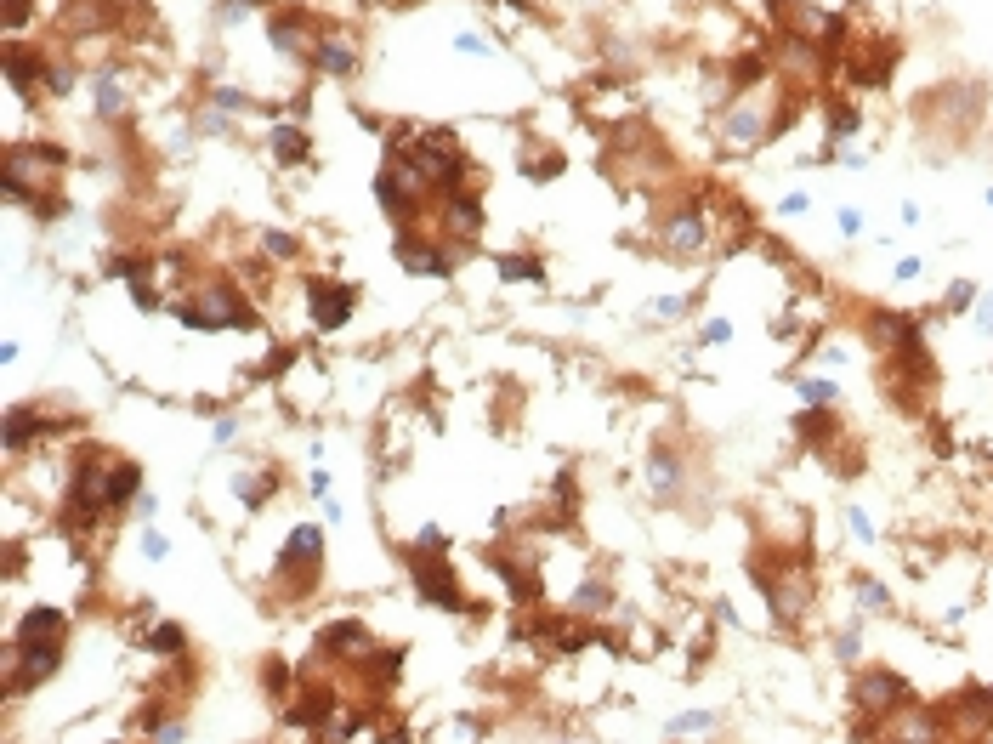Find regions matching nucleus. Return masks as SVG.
<instances>
[{
  "mask_svg": "<svg viewBox=\"0 0 993 744\" xmlns=\"http://www.w3.org/2000/svg\"><path fill=\"white\" fill-rule=\"evenodd\" d=\"M63 614L57 608H35L29 620L18 625V637H12V654H6V693H23L46 682L57 671V659H63Z\"/></svg>",
  "mask_w": 993,
  "mask_h": 744,
  "instance_id": "1",
  "label": "nucleus"
},
{
  "mask_svg": "<svg viewBox=\"0 0 993 744\" xmlns=\"http://www.w3.org/2000/svg\"><path fill=\"white\" fill-rule=\"evenodd\" d=\"M176 319L188 324V330H256V307L244 302L233 284H205L193 302L176 307Z\"/></svg>",
  "mask_w": 993,
  "mask_h": 744,
  "instance_id": "2",
  "label": "nucleus"
},
{
  "mask_svg": "<svg viewBox=\"0 0 993 744\" xmlns=\"http://www.w3.org/2000/svg\"><path fill=\"white\" fill-rule=\"evenodd\" d=\"M318 563H324V529L301 523V529L290 534V546L273 557V580H279L290 597H301V591L318 580Z\"/></svg>",
  "mask_w": 993,
  "mask_h": 744,
  "instance_id": "3",
  "label": "nucleus"
},
{
  "mask_svg": "<svg viewBox=\"0 0 993 744\" xmlns=\"http://www.w3.org/2000/svg\"><path fill=\"white\" fill-rule=\"evenodd\" d=\"M443 551H449V546H415V551H409V580L420 585V597H426L432 608H466L460 580L449 574Z\"/></svg>",
  "mask_w": 993,
  "mask_h": 744,
  "instance_id": "4",
  "label": "nucleus"
},
{
  "mask_svg": "<svg viewBox=\"0 0 993 744\" xmlns=\"http://www.w3.org/2000/svg\"><path fill=\"white\" fill-rule=\"evenodd\" d=\"M307 302H313V319L318 330H341V324L352 319V284H335V279H313L307 284Z\"/></svg>",
  "mask_w": 993,
  "mask_h": 744,
  "instance_id": "5",
  "label": "nucleus"
},
{
  "mask_svg": "<svg viewBox=\"0 0 993 744\" xmlns=\"http://www.w3.org/2000/svg\"><path fill=\"white\" fill-rule=\"evenodd\" d=\"M767 603L778 620H801V608L812 603V574L806 568H789V574H772L767 580Z\"/></svg>",
  "mask_w": 993,
  "mask_h": 744,
  "instance_id": "6",
  "label": "nucleus"
},
{
  "mask_svg": "<svg viewBox=\"0 0 993 744\" xmlns=\"http://www.w3.org/2000/svg\"><path fill=\"white\" fill-rule=\"evenodd\" d=\"M903 699H908L903 676H891V671H869L857 682V710H863V716H891Z\"/></svg>",
  "mask_w": 993,
  "mask_h": 744,
  "instance_id": "7",
  "label": "nucleus"
},
{
  "mask_svg": "<svg viewBox=\"0 0 993 744\" xmlns=\"http://www.w3.org/2000/svg\"><path fill=\"white\" fill-rule=\"evenodd\" d=\"M767 131L772 125H767V108L761 103H738V108L721 114V142H727V148H755Z\"/></svg>",
  "mask_w": 993,
  "mask_h": 744,
  "instance_id": "8",
  "label": "nucleus"
},
{
  "mask_svg": "<svg viewBox=\"0 0 993 744\" xmlns=\"http://www.w3.org/2000/svg\"><path fill=\"white\" fill-rule=\"evenodd\" d=\"M891 63H897V46H891V40H874V46H857V52L846 57V74H852L857 86H886Z\"/></svg>",
  "mask_w": 993,
  "mask_h": 744,
  "instance_id": "9",
  "label": "nucleus"
},
{
  "mask_svg": "<svg viewBox=\"0 0 993 744\" xmlns=\"http://www.w3.org/2000/svg\"><path fill=\"white\" fill-rule=\"evenodd\" d=\"M942 722H954L959 733H982V727H993V688H971L965 699L942 705Z\"/></svg>",
  "mask_w": 993,
  "mask_h": 744,
  "instance_id": "10",
  "label": "nucleus"
},
{
  "mask_svg": "<svg viewBox=\"0 0 993 744\" xmlns=\"http://www.w3.org/2000/svg\"><path fill=\"white\" fill-rule=\"evenodd\" d=\"M318 654H335V659H369L375 654V642H369V631L358 620H341L330 625L324 637H318Z\"/></svg>",
  "mask_w": 993,
  "mask_h": 744,
  "instance_id": "11",
  "label": "nucleus"
},
{
  "mask_svg": "<svg viewBox=\"0 0 993 744\" xmlns=\"http://www.w3.org/2000/svg\"><path fill=\"white\" fill-rule=\"evenodd\" d=\"M375 199H381V211L392 216L398 228H409V222H415V211H420V205H415V188H398V171H392V165H386L381 177H375Z\"/></svg>",
  "mask_w": 993,
  "mask_h": 744,
  "instance_id": "12",
  "label": "nucleus"
},
{
  "mask_svg": "<svg viewBox=\"0 0 993 744\" xmlns=\"http://www.w3.org/2000/svg\"><path fill=\"white\" fill-rule=\"evenodd\" d=\"M664 245L676 250V256H698V250L710 245V228H704V216L698 211H681L664 222Z\"/></svg>",
  "mask_w": 993,
  "mask_h": 744,
  "instance_id": "13",
  "label": "nucleus"
},
{
  "mask_svg": "<svg viewBox=\"0 0 993 744\" xmlns=\"http://www.w3.org/2000/svg\"><path fill=\"white\" fill-rule=\"evenodd\" d=\"M392 256H398L409 273H420V279H443V273H449V256H443V250H432V245H420V239H409V233L392 245Z\"/></svg>",
  "mask_w": 993,
  "mask_h": 744,
  "instance_id": "14",
  "label": "nucleus"
},
{
  "mask_svg": "<svg viewBox=\"0 0 993 744\" xmlns=\"http://www.w3.org/2000/svg\"><path fill=\"white\" fill-rule=\"evenodd\" d=\"M443 211H449L454 233H466V239L483 228V205H477V194H471V188H454V194H443Z\"/></svg>",
  "mask_w": 993,
  "mask_h": 744,
  "instance_id": "15",
  "label": "nucleus"
},
{
  "mask_svg": "<svg viewBox=\"0 0 993 744\" xmlns=\"http://www.w3.org/2000/svg\"><path fill=\"white\" fill-rule=\"evenodd\" d=\"M114 23V6L108 0H69V12H63V29L80 35V29H108Z\"/></svg>",
  "mask_w": 993,
  "mask_h": 744,
  "instance_id": "16",
  "label": "nucleus"
},
{
  "mask_svg": "<svg viewBox=\"0 0 993 744\" xmlns=\"http://www.w3.org/2000/svg\"><path fill=\"white\" fill-rule=\"evenodd\" d=\"M273 154H279V165H307L313 160V142H307V131L301 125H273Z\"/></svg>",
  "mask_w": 993,
  "mask_h": 744,
  "instance_id": "17",
  "label": "nucleus"
},
{
  "mask_svg": "<svg viewBox=\"0 0 993 744\" xmlns=\"http://www.w3.org/2000/svg\"><path fill=\"white\" fill-rule=\"evenodd\" d=\"M267 40H273L279 52H301V46H313V40H307L301 12H273V18H267Z\"/></svg>",
  "mask_w": 993,
  "mask_h": 744,
  "instance_id": "18",
  "label": "nucleus"
},
{
  "mask_svg": "<svg viewBox=\"0 0 993 744\" xmlns=\"http://www.w3.org/2000/svg\"><path fill=\"white\" fill-rule=\"evenodd\" d=\"M534 637H545L551 648H562V654H579V648L591 642V631H585V625H574V620H540V625H534Z\"/></svg>",
  "mask_w": 993,
  "mask_h": 744,
  "instance_id": "19",
  "label": "nucleus"
},
{
  "mask_svg": "<svg viewBox=\"0 0 993 744\" xmlns=\"http://www.w3.org/2000/svg\"><path fill=\"white\" fill-rule=\"evenodd\" d=\"M313 57H318V69H324V74H352V69H358V52H352L347 40H318Z\"/></svg>",
  "mask_w": 993,
  "mask_h": 744,
  "instance_id": "20",
  "label": "nucleus"
},
{
  "mask_svg": "<svg viewBox=\"0 0 993 744\" xmlns=\"http://www.w3.org/2000/svg\"><path fill=\"white\" fill-rule=\"evenodd\" d=\"M647 478H653V495H659V500H676V489H681V461L670 455V449H659Z\"/></svg>",
  "mask_w": 993,
  "mask_h": 744,
  "instance_id": "21",
  "label": "nucleus"
},
{
  "mask_svg": "<svg viewBox=\"0 0 993 744\" xmlns=\"http://www.w3.org/2000/svg\"><path fill=\"white\" fill-rule=\"evenodd\" d=\"M273 489H279V478H273V472H250V478H239V500H244V506H262Z\"/></svg>",
  "mask_w": 993,
  "mask_h": 744,
  "instance_id": "22",
  "label": "nucleus"
},
{
  "mask_svg": "<svg viewBox=\"0 0 993 744\" xmlns=\"http://www.w3.org/2000/svg\"><path fill=\"white\" fill-rule=\"evenodd\" d=\"M608 603H613V597H608V585H602V580H585V585L574 591V608H579V614H602Z\"/></svg>",
  "mask_w": 993,
  "mask_h": 744,
  "instance_id": "23",
  "label": "nucleus"
},
{
  "mask_svg": "<svg viewBox=\"0 0 993 744\" xmlns=\"http://www.w3.org/2000/svg\"><path fill=\"white\" fill-rule=\"evenodd\" d=\"M500 273H506V279H540L545 267L534 262V256H500Z\"/></svg>",
  "mask_w": 993,
  "mask_h": 744,
  "instance_id": "24",
  "label": "nucleus"
},
{
  "mask_svg": "<svg viewBox=\"0 0 993 744\" xmlns=\"http://www.w3.org/2000/svg\"><path fill=\"white\" fill-rule=\"evenodd\" d=\"M710 727H715V716L693 710V716H676V722H670V733H676V739H693V733H710Z\"/></svg>",
  "mask_w": 993,
  "mask_h": 744,
  "instance_id": "25",
  "label": "nucleus"
},
{
  "mask_svg": "<svg viewBox=\"0 0 993 744\" xmlns=\"http://www.w3.org/2000/svg\"><path fill=\"white\" fill-rule=\"evenodd\" d=\"M97 108H103V114H125V91H120V80H97Z\"/></svg>",
  "mask_w": 993,
  "mask_h": 744,
  "instance_id": "26",
  "label": "nucleus"
},
{
  "mask_svg": "<svg viewBox=\"0 0 993 744\" xmlns=\"http://www.w3.org/2000/svg\"><path fill=\"white\" fill-rule=\"evenodd\" d=\"M148 642H154V654H182V642L188 637H182V625H159Z\"/></svg>",
  "mask_w": 993,
  "mask_h": 744,
  "instance_id": "27",
  "label": "nucleus"
},
{
  "mask_svg": "<svg viewBox=\"0 0 993 744\" xmlns=\"http://www.w3.org/2000/svg\"><path fill=\"white\" fill-rule=\"evenodd\" d=\"M852 131H857V108L835 103L829 108V137H852Z\"/></svg>",
  "mask_w": 993,
  "mask_h": 744,
  "instance_id": "28",
  "label": "nucleus"
},
{
  "mask_svg": "<svg viewBox=\"0 0 993 744\" xmlns=\"http://www.w3.org/2000/svg\"><path fill=\"white\" fill-rule=\"evenodd\" d=\"M801 398H806V404H835V387H829V381H812V375H806V381H801Z\"/></svg>",
  "mask_w": 993,
  "mask_h": 744,
  "instance_id": "29",
  "label": "nucleus"
},
{
  "mask_svg": "<svg viewBox=\"0 0 993 744\" xmlns=\"http://www.w3.org/2000/svg\"><path fill=\"white\" fill-rule=\"evenodd\" d=\"M262 250L267 256H296V239L290 233H262Z\"/></svg>",
  "mask_w": 993,
  "mask_h": 744,
  "instance_id": "30",
  "label": "nucleus"
},
{
  "mask_svg": "<svg viewBox=\"0 0 993 744\" xmlns=\"http://www.w3.org/2000/svg\"><path fill=\"white\" fill-rule=\"evenodd\" d=\"M971 313H976V330H982V336H993V296H976Z\"/></svg>",
  "mask_w": 993,
  "mask_h": 744,
  "instance_id": "31",
  "label": "nucleus"
},
{
  "mask_svg": "<svg viewBox=\"0 0 993 744\" xmlns=\"http://www.w3.org/2000/svg\"><path fill=\"white\" fill-rule=\"evenodd\" d=\"M454 52H466V57H483V52H488V40H483V35H454Z\"/></svg>",
  "mask_w": 993,
  "mask_h": 744,
  "instance_id": "32",
  "label": "nucleus"
},
{
  "mask_svg": "<svg viewBox=\"0 0 993 744\" xmlns=\"http://www.w3.org/2000/svg\"><path fill=\"white\" fill-rule=\"evenodd\" d=\"M210 103H216V108H244V91H233V86H216V91H210Z\"/></svg>",
  "mask_w": 993,
  "mask_h": 744,
  "instance_id": "33",
  "label": "nucleus"
},
{
  "mask_svg": "<svg viewBox=\"0 0 993 744\" xmlns=\"http://www.w3.org/2000/svg\"><path fill=\"white\" fill-rule=\"evenodd\" d=\"M857 597H863V608H886V591H880L874 580H863V585H857Z\"/></svg>",
  "mask_w": 993,
  "mask_h": 744,
  "instance_id": "34",
  "label": "nucleus"
},
{
  "mask_svg": "<svg viewBox=\"0 0 993 744\" xmlns=\"http://www.w3.org/2000/svg\"><path fill=\"white\" fill-rule=\"evenodd\" d=\"M846 523H852V534H857V540H874V523H869L863 512H857V506L846 512Z\"/></svg>",
  "mask_w": 993,
  "mask_h": 744,
  "instance_id": "35",
  "label": "nucleus"
},
{
  "mask_svg": "<svg viewBox=\"0 0 993 744\" xmlns=\"http://www.w3.org/2000/svg\"><path fill=\"white\" fill-rule=\"evenodd\" d=\"M653 313H659V319H681V313H687V302H681V296H676V302L664 296V302H653Z\"/></svg>",
  "mask_w": 993,
  "mask_h": 744,
  "instance_id": "36",
  "label": "nucleus"
},
{
  "mask_svg": "<svg viewBox=\"0 0 993 744\" xmlns=\"http://www.w3.org/2000/svg\"><path fill=\"white\" fill-rule=\"evenodd\" d=\"M165 551H171V546H165V540H159V534H142V557H154V563H159V557H165Z\"/></svg>",
  "mask_w": 993,
  "mask_h": 744,
  "instance_id": "37",
  "label": "nucleus"
},
{
  "mask_svg": "<svg viewBox=\"0 0 993 744\" xmlns=\"http://www.w3.org/2000/svg\"><path fill=\"white\" fill-rule=\"evenodd\" d=\"M23 18H29V0H6V23H12V29H18Z\"/></svg>",
  "mask_w": 993,
  "mask_h": 744,
  "instance_id": "38",
  "label": "nucleus"
},
{
  "mask_svg": "<svg viewBox=\"0 0 993 744\" xmlns=\"http://www.w3.org/2000/svg\"><path fill=\"white\" fill-rule=\"evenodd\" d=\"M806 205H812V199H806V194H789V199H784V205H778V211H784V216H801V211H806Z\"/></svg>",
  "mask_w": 993,
  "mask_h": 744,
  "instance_id": "39",
  "label": "nucleus"
},
{
  "mask_svg": "<svg viewBox=\"0 0 993 744\" xmlns=\"http://www.w3.org/2000/svg\"><path fill=\"white\" fill-rule=\"evenodd\" d=\"M840 233H863V211H840Z\"/></svg>",
  "mask_w": 993,
  "mask_h": 744,
  "instance_id": "40",
  "label": "nucleus"
},
{
  "mask_svg": "<svg viewBox=\"0 0 993 744\" xmlns=\"http://www.w3.org/2000/svg\"><path fill=\"white\" fill-rule=\"evenodd\" d=\"M835 654H840V659H857V631H846V637L835 642Z\"/></svg>",
  "mask_w": 993,
  "mask_h": 744,
  "instance_id": "41",
  "label": "nucleus"
},
{
  "mask_svg": "<svg viewBox=\"0 0 993 744\" xmlns=\"http://www.w3.org/2000/svg\"><path fill=\"white\" fill-rule=\"evenodd\" d=\"M988 205H993V188H988Z\"/></svg>",
  "mask_w": 993,
  "mask_h": 744,
  "instance_id": "42",
  "label": "nucleus"
}]
</instances>
